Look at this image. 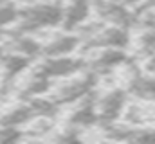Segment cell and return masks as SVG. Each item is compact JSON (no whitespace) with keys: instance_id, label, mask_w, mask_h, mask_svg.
<instances>
[{"instance_id":"obj_1","label":"cell","mask_w":155,"mask_h":144,"mask_svg":"<svg viewBox=\"0 0 155 144\" xmlns=\"http://www.w3.org/2000/svg\"><path fill=\"white\" fill-rule=\"evenodd\" d=\"M63 5L56 2H35L20 9L16 22V33H35L61 25Z\"/></svg>"},{"instance_id":"obj_2","label":"cell","mask_w":155,"mask_h":144,"mask_svg":"<svg viewBox=\"0 0 155 144\" xmlns=\"http://www.w3.org/2000/svg\"><path fill=\"white\" fill-rule=\"evenodd\" d=\"M94 83H96V74L92 70L87 74H81V76L78 72L74 76L63 77V81L60 85H56V88L52 90V101L56 105L78 103L90 94Z\"/></svg>"},{"instance_id":"obj_3","label":"cell","mask_w":155,"mask_h":144,"mask_svg":"<svg viewBox=\"0 0 155 144\" xmlns=\"http://www.w3.org/2000/svg\"><path fill=\"white\" fill-rule=\"evenodd\" d=\"M96 112L101 123L112 124L124 113L126 110V92L123 88H110L103 92L96 101Z\"/></svg>"},{"instance_id":"obj_4","label":"cell","mask_w":155,"mask_h":144,"mask_svg":"<svg viewBox=\"0 0 155 144\" xmlns=\"http://www.w3.org/2000/svg\"><path fill=\"white\" fill-rule=\"evenodd\" d=\"M92 7L97 18L107 25H117V27L130 29L135 22V16L132 15L130 7L121 5L112 0H92Z\"/></svg>"},{"instance_id":"obj_5","label":"cell","mask_w":155,"mask_h":144,"mask_svg":"<svg viewBox=\"0 0 155 144\" xmlns=\"http://www.w3.org/2000/svg\"><path fill=\"white\" fill-rule=\"evenodd\" d=\"M87 67V63L79 58H72V56H58V58H45L40 65L38 72L47 76L49 79L52 77H69L74 76L78 72H81Z\"/></svg>"},{"instance_id":"obj_6","label":"cell","mask_w":155,"mask_h":144,"mask_svg":"<svg viewBox=\"0 0 155 144\" xmlns=\"http://www.w3.org/2000/svg\"><path fill=\"white\" fill-rule=\"evenodd\" d=\"M79 38L71 34V31L58 33L47 41H41V54L45 58H58V56H71L79 47Z\"/></svg>"},{"instance_id":"obj_7","label":"cell","mask_w":155,"mask_h":144,"mask_svg":"<svg viewBox=\"0 0 155 144\" xmlns=\"http://www.w3.org/2000/svg\"><path fill=\"white\" fill-rule=\"evenodd\" d=\"M92 13H94L92 0H67V4L63 5V20H61L63 31L81 27Z\"/></svg>"},{"instance_id":"obj_8","label":"cell","mask_w":155,"mask_h":144,"mask_svg":"<svg viewBox=\"0 0 155 144\" xmlns=\"http://www.w3.org/2000/svg\"><path fill=\"white\" fill-rule=\"evenodd\" d=\"M124 63H126L124 49H110V47H107V49L97 51V54L90 61V67H92L94 74H99V72H110L114 69H119Z\"/></svg>"},{"instance_id":"obj_9","label":"cell","mask_w":155,"mask_h":144,"mask_svg":"<svg viewBox=\"0 0 155 144\" xmlns=\"http://www.w3.org/2000/svg\"><path fill=\"white\" fill-rule=\"evenodd\" d=\"M128 92L135 96L139 101L155 103V74H135L128 81Z\"/></svg>"},{"instance_id":"obj_10","label":"cell","mask_w":155,"mask_h":144,"mask_svg":"<svg viewBox=\"0 0 155 144\" xmlns=\"http://www.w3.org/2000/svg\"><path fill=\"white\" fill-rule=\"evenodd\" d=\"M33 119H36V112L33 105H16L15 108L7 110L5 113L0 115V126H13V128H18L22 124H27L31 123Z\"/></svg>"},{"instance_id":"obj_11","label":"cell","mask_w":155,"mask_h":144,"mask_svg":"<svg viewBox=\"0 0 155 144\" xmlns=\"http://www.w3.org/2000/svg\"><path fill=\"white\" fill-rule=\"evenodd\" d=\"M11 51L33 60L41 54V43L38 40H35L33 36H29L27 33H16L15 38L11 40Z\"/></svg>"},{"instance_id":"obj_12","label":"cell","mask_w":155,"mask_h":144,"mask_svg":"<svg viewBox=\"0 0 155 144\" xmlns=\"http://www.w3.org/2000/svg\"><path fill=\"white\" fill-rule=\"evenodd\" d=\"M135 52L144 60L155 54V27H143V31L134 40Z\"/></svg>"},{"instance_id":"obj_13","label":"cell","mask_w":155,"mask_h":144,"mask_svg":"<svg viewBox=\"0 0 155 144\" xmlns=\"http://www.w3.org/2000/svg\"><path fill=\"white\" fill-rule=\"evenodd\" d=\"M29 61H31V58L22 56L18 52H11L2 58V72L5 77H15L29 67Z\"/></svg>"},{"instance_id":"obj_14","label":"cell","mask_w":155,"mask_h":144,"mask_svg":"<svg viewBox=\"0 0 155 144\" xmlns=\"http://www.w3.org/2000/svg\"><path fill=\"white\" fill-rule=\"evenodd\" d=\"M18 16H20V9L13 4H2L0 5V31L16 24L18 22Z\"/></svg>"},{"instance_id":"obj_15","label":"cell","mask_w":155,"mask_h":144,"mask_svg":"<svg viewBox=\"0 0 155 144\" xmlns=\"http://www.w3.org/2000/svg\"><path fill=\"white\" fill-rule=\"evenodd\" d=\"M143 69H144V72H150V74H155V54H153V56H150V58H146V60H144V63H143Z\"/></svg>"},{"instance_id":"obj_16","label":"cell","mask_w":155,"mask_h":144,"mask_svg":"<svg viewBox=\"0 0 155 144\" xmlns=\"http://www.w3.org/2000/svg\"><path fill=\"white\" fill-rule=\"evenodd\" d=\"M112 2H117V4H121V5H126V7H135V5H141L144 0H112Z\"/></svg>"},{"instance_id":"obj_17","label":"cell","mask_w":155,"mask_h":144,"mask_svg":"<svg viewBox=\"0 0 155 144\" xmlns=\"http://www.w3.org/2000/svg\"><path fill=\"white\" fill-rule=\"evenodd\" d=\"M7 2H11V0H0V5H2V4H7Z\"/></svg>"},{"instance_id":"obj_18","label":"cell","mask_w":155,"mask_h":144,"mask_svg":"<svg viewBox=\"0 0 155 144\" xmlns=\"http://www.w3.org/2000/svg\"><path fill=\"white\" fill-rule=\"evenodd\" d=\"M0 52H2V49H0Z\"/></svg>"}]
</instances>
